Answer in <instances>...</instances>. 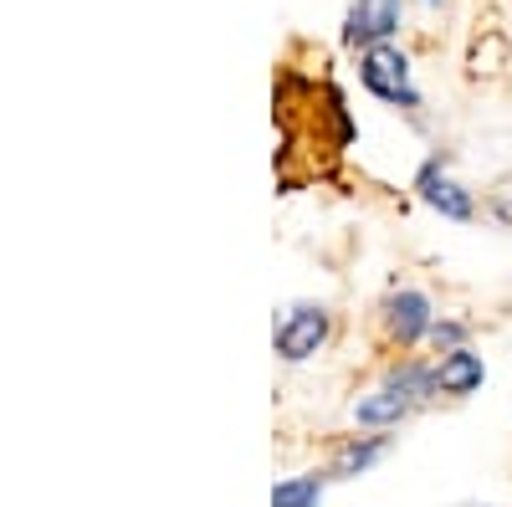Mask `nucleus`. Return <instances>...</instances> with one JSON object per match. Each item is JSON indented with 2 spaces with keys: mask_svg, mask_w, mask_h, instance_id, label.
Listing matches in <instances>:
<instances>
[{
  "mask_svg": "<svg viewBox=\"0 0 512 507\" xmlns=\"http://www.w3.org/2000/svg\"><path fill=\"white\" fill-rule=\"evenodd\" d=\"M436 395H441V385H436V364L405 359V364H395L390 374H384L369 395L354 400V420H359L364 431H395L400 420H410L420 405H431Z\"/></svg>",
  "mask_w": 512,
  "mask_h": 507,
  "instance_id": "obj_1",
  "label": "nucleus"
},
{
  "mask_svg": "<svg viewBox=\"0 0 512 507\" xmlns=\"http://www.w3.org/2000/svg\"><path fill=\"white\" fill-rule=\"evenodd\" d=\"M359 82H364V93L379 98V103H390L400 113H420V88H415V67L410 57L395 47V41H379V47H364L359 52Z\"/></svg>",
  "mask_w": 512,
  "mask_h": 507,
  "instance_id": "obj_2",
  "label": "nucleus"
},
{
  "mask_svg": "<svg viewBox=\"0 0 512 507\" xmlns=\"http://www.w3.org/2000/svg\"><path fill=\"white\" fill-rule=\"evenodd\" d=\"M328 333H333V318L323 303H292L272 333V344H277V359L282 364H308L323 344H328Z\"/></svg>",
  "mask_w": 512,
  "mask_h": 507,
  "instance_id": "obj_3",
  "label": "nucleus"
},
{
  "mask_svg": "<svg viewBox=\"0 0 512 507\" xmlns=\"http://www.w3.org/2000/svg\"><path fill=\"white\" fill-rule=\"evenodd\" d=\"M415 195H420L425 205H431L441 221H456V226L477 221V195L451 175L441 154H436V159H425V164L415 169Z\"/></svg>",
  "mask_w": 512,
  "mask_h": 507,
  "instance_id": "obj_4",
  "label": "nucleus"
},
{
  "mask_svg": "<svg viewBox=\"0 0 512 507\" xmlns=\"http://www.w3.org/2000/svg\"><path fill=\"white\" fill-rule=\"evenodd\" d=\"M405 26V0H349L344 6V47L364 52L379 47V41H395Z\"/></svg>",
  "mask_w": 512,
  "mask_h": 507,
  "instance_id": "obj_5",
  "label": "nucleus"
},
{
  "mask_svg": "<svg viewBox=\"0 0 512 507\" xmlns=\"http://www.w3.org/2000/svg\"><path fill=\"white\" fill-rule=\"evenodd\" d=\"M384 333H390V344H400V349H415V344H425L431 338V328H436V303L425 298L420 287H395L390 298H384Z\"/></svg>",
  "mask_w": 512,
  "mask_h": 507,
  "instance_id": "obj_6",
  "label": "nucleus"
},
{
  "mask_svg": "<svg viewBox=\"0 0 512 507\" xmlns=\"http://www.w3.org/2000/svg\"><path fill=\"white\" fill-rule=\"evenodd\" d=\"M482 379H487V364H482V354H477L472 344L446 349V354L436 359V385H441V395H451V400L477 395Z\"/></svg>",
  "mask_w": 512,
  "mask_h": 507,
  "instance_id": "obj_7",
  "label": "nucleus"
},
{
  "mask_svg": "<svg viewBox=\"0 0 512 507\" xmlns=\"http://www.w3.org/2000/svg\"><path fill=\"white\" fill-rule=\"evenodd\" d=\"M384 451H390V436H384V431H369V436H349L344 446L333 451V467H328V477H333V482L364 477V472L374 467V461H379Z\"/></svg>",
  "mask_w": 512,
  "mask_h": 507,
  "instance_id": "obj_8",
  "label": "nucleus"
},
{
  "mask_svg": "<svg viewBox=\"0 0 512 507\" xmlns=\"http://www.w3.org/2000/svg\"><path fill=\"white\" fill-rule=\"evenodd\" d=\"M328 482H333L328 472H303V477H287V482H277V487H272V507H318Z\"/></svg>",
  "mask_w": 512,
  "mask_h": 507,
  "instance_id": "obj_9",
  "label": "nucleus"
},
{
  "mask_svg": "<svg viewBox=\"0 0 512 507\" xmlns=\"http://www.w3.org/2000/svg\"><path fill=\"white\" fill-rule=\"evenodd\" d=\"M466 338H472V323H461V318H436V328H431V338H425V344H436V354H446V349H461Z\"/></svg>",
  "mask_w": 512,
  "mask_h": 507,
  "instance_id": "obj_10",
  "label": "nucleus"
},
{
  "mask_svg": "<svg viewBox=\"0 0 512 507\" xmlns=\"http://www.w3.org/2000/svg\"><path fill=\"white\" fill-rule=\"evenodd\" d=\"M425 6H446V0H425Z\"/></svg>",
  "mask_w": 512,
  "mask_h": 507,
  "instance_id": "obj_11",
  "label": "nucleus"
}]
</instances>
